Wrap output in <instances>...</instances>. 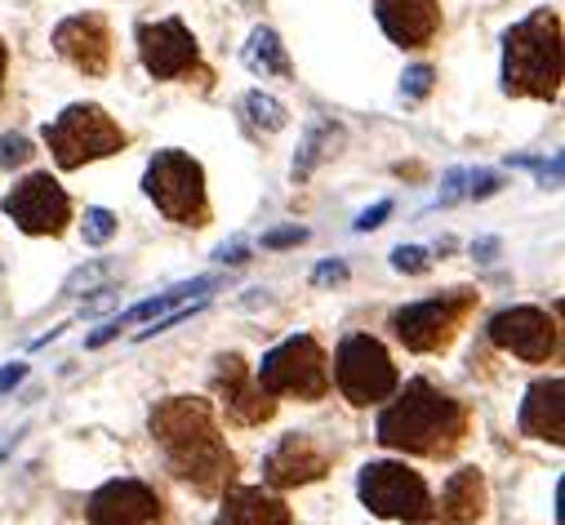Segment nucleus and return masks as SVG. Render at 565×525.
Masks as SVG:
<instances>
[{
  "mask_svg": "<svg viewBox=\"0 0 565 525\" xmlns=\"http://www.w3.org/2000/svg\"><path fill=\"white\" fill-rule=\"evenodd\" d=\"M432 80H437L432 67H410V72L401 76V93H405V99H428V93H432Z\"/></svg>",
  "mask_w": 565,
  "mask_h": 525,
  "instance_id": "29",
  "label": "nucleus"
},
{
  "mask_svg": "<svg viewBox=\"0 0 565 525\" xmlns=\"http://www.w3.org/2000/svg\"><path fill=\"white\" fill-rule=\"evenodd\" d=\"M494 250H499V241H481V246H477V254H481V259H490Z\"/></svg>",
  "mask_w": 565,
  "mask_h": 525,
  "instance_id": "40",
  "label": "nucleus"
},
{
  "mask_svg": "<svg viewBox=\"0 0 565 525\" xmlns=\"http://www.w3.org/2000/svg\"><path fill=\"white\" fill-rule=\"evenodd\" d=\"M432 516L445 525H473L486 516V476L477 467H459L450 472V482L441 490V503H432Z\"/></svg>",
  "mask_w": 565,
  "mask_h": 525,
  "instance_id": "21",
  "label": "nucleus"
},
{
  "mask_svg": "<svg viewBox=\"0 0 565 525\" xmlns=\"http://www.w3.org/2000/svg\"><path fill=\"white\" fill-rule=\"evenodd\" d=\"M246 116H250V121H254L259 129H267V134L286 129V121H290L286 103H280V99H272V93H263V89L246 93Z\"/></svg>",
  "mask_w": 565,
  "mask_h": 525,
  "instance_id": "24",
  "label": "nucleus"
},
{
  "mask_svg": "<svg viewBox=\"0 0 565 525\" xmlns=\"http://www.w3.org/2000/svg\"><path fill=\"white\" fill-rule=\"evenodd\" d=\"M112 276V263H89V267H76L67 280H63V295H80V290H93Z\"/></svg>",
  "mask_w": 565,
  "mask_h": 525,
  "instance_id": "27",
  "label": "nucleus"
},
{
  "mask_svg": "<svg viewBox=\"0 0 565 525\" xmlns=\"http://www.w3.org/2000/svg\"><path fill=\"white\" fill-rule=\"evenodd\" d=\"M54 50L85 76H103L112 63V32L103 14H72L54 32Z\"/></svg>",
  "mask_w": 565,
  "mask_h": 525,
  "instance_id": "15",
  "label": "nucleus"
},
{
  "mask_svg": "<svg viewBox=\"0 0 565 525\" xmlns=\"http://www.w3.org/2000/svg\"><path fill=\"white\" fill-rule=\"evenodd\" d=\"M138 59L156 80H178L187 72H201V50L183 18H161V23H138Z\"/></svg>",
  "mask_w": 565,
  "mask_h": 525,
  "instance_id": "12",
  "label": "nucleus"
},
{
  "mask_svg": "<svg viewBox=\"0 0 565 525\" xmlns=\"http://www.w3.org/2000/svg\"><path fill=\"white\" fill-rule=\"evenodd\" d=\"M467 197H477V201H486V197H494L499 192V174H490V170H477V174H467Z\"/></svg>",
  "mask_w": 565,
  "mask_h": 525,
  "instance_id": "31",
  "label": "nucleus"
},
{
  "mask_svg": "<svg viewBox=\"0 0 565 525\" xmlns=\"http://www.w3.org/2000/svg\"><path fill=\"white\" fill-rule=\"evenodd\" d=\"M214 392L227 410L231 423H241V427H259L276 414V401L254 384L250 378V365L231 352V357H218L214 361Z\"/></svg>",
  "mask_w": 565,
  "mask_h": 525,
  "instance_id": "14",
  "label": "nucleus"
},
{
  "mask_svg": "<svg viewBox=\"0 0 565 525\" xmlns=\"http://www.w3.org/2000/svg\"><path fill=\"white\" fill-rule=\"evenodd\" d=\"M218 525H294V512L263 486H231L223 495Z\"/></svg>",
  "mask_w": 565,
  "mask_h": 525,
  "instance_id": "20",
  "label": "nucleus"
},
{
  "mask_svg": "<svg viewBox=\"0 0 565 525\" xmlns=\"http://www.w3.org/2000/svg\"><path fill=\"white\" fill-rule=\"evenodd\" d=\"M312 280H316V285H339V280H348V263H339V259H335V263H321V267L312 272Z\"/></svg>",
  "mask_w": 565,
  "mask_h": 525,
  "instance_id": "32",
  "label": "nucleus"
},
{
  "mask_svg": "<svg viewBox=\"0 0 565 525\" xmlns=\"http://www.w3.org/2000/svg\"><path fill=\"white\" fill-rule=\"evenodd\" d=\"M152 437L165 450V463L178 482H187L197 495H223L231 486V459L227 441L218 437L214 405L201 397H170L152 410Z\"/></svg>",
  "mask_w": 565,
  "mask_h": 525,
  "instance_id": "1",
  "label": "nucleus"
},
{
  "mask_svg": "<svg viewBox=\"0 0 565 525\" xmlns=\"http://www.w3.org/2000/svg\"><path fill=\"white\" fill-rule=\"evenodd\" d=\"M392 267L418 276V272H428V267H432V254H428V250H418V246H397V250H392Z\"/></svg>",
  "mask_w": 565,
  "mask_h": 525,
  "instance_id": "28",
  "label": "nucleus"
},
{
  "mask_svg": "<svg viewBox=\"0 0 565 525\" xmlns=\"http://www.w3.org/2000/svg\"><path fill=\"white\" fill-rule=\"evenodd\" d=\"M214 259H218V263H227V267H241V263L250 259V250H246V246L237 241V246H223V250H218Z\"/></svg>",
  "mask_w": 565,
  "mask_h": 525,
  "instance_id": "36",
  "label": "nucleus"
},
{
  "mask_svg": "<svg viewBox=\"0 0 565 525\" xmlns=\"http://www.w3.org/2000/svg\"><path fill=\"white\" fill-rule=\"evenodd\" d=\"M490 343L522 357V361H552L556 348H561V334H556V321L543 312V308H503L490 325Z\"/></svg>",
  "mask_w": 565,
  "mask_h": 525,
  "instance_id": "11",
  "label": "nucleus"
},
{
  "mask_svg": "<svg viewBox=\"0 0 565 525\" xmlns=\"http://www.w3.org/2000/svg\"><path fill=\"white\" fill-rule=\"evenodd\" d=\"M307 241V227H276V232H267L263 236V250H290V246H303Z\"/></svg>",
  "mask_w": 565,
  "mask_h": 525,
  "instance_id": "30",
  "label": "nucleus"
},
{
  "mask_svg": "<svg viewBox=\"0 0 565 525\" xmlns=\"http://www.w3.org/2000/svg\"><path fill=\"white\" fill-rule=\"evenodd\" d=\"M343 142H348L343 125H335V121H312L307 134H303V142H299V157H294L290 178H294V183H307V178L316 174V165H325L329 157H339Z\"/></svg>",
  "mask_w": 565,
  "mask_h": 525,
  "instance_id": "22",
  "label": "nucleus"
},
{
  "mask_svg": "<svg viewBox=\"0 0 565 525\" xmlns=\"http://www.w3.org/2000/svg\"><path fill=\"white\" fill-rule=\"evenodd\" d=\"M161 516V495L148 482L134 476H116V482L99 486L85 503L89 525H152Z\"/></svg>",
  "mask_w": 565,
  "mask_h": 525,
  "instance_id": "13",
  "label": "nucleus"
},
{
  "mask_svg": "<svg viewBox=\"0 0 565 525\" xmlns=\"http://www.w3.org/2000/svg\"><path fill=\"white\" fill-rule=\"evenodd\" d=\"M503 89L552 103L561 93V14L535 10L503 36Z\"/></svg>",
  "mask_w": 565,
  "mask_h": 525,
  "instance_id": "3",
  "label": "nucleus"
},
{
  "mask_svg": "<svg viewBox=\"0 0 565 525\" xmlns=\"http://www.w3.org/2000/svg\"><path fill=\"white\" fill-rule=\"evenodd\" d=\"M27 378V365L23 361H14V365H0V392H10V388H18Z\"/></svg>",
  "mask_w": 565,
  "mask_h": 525,
  "instance_id": "35",
  "label": "nucleus"
},
{
  "mask_svg": "<svg viewBox=\"0 0 565 525\" xmlns=\"http://www.w3.org/2000/svg\"><path fill=\"white\" fill-rule=\"evenodd\" d=\"M45 142H50L59 170H80L85 161L125 152V129L99 103H72L63 116L45 125Z\"/></svg>",
  "mask_w": 565,
  "mask_h": 525,
  "instance_id": "5",
  "label": "nucleus"
},
{
  "mask_svg": "<svg viewBox=\"0 0 565 525\" xmlns=\"http://www.w3.org/2000/svg\"><path fill=\"white\" fill-rule=\"evenodd\" d=\"M210 290H218V276H197V280H183V285H174V290H165V295H156V299L134 303L129 312H121V316H116V321H108L103 329H93L89 339H85V348H103V343L121 339V329H134V325H143V321H156V316H165V312L183 308V303L192 299V295H210Z\"/></svg>",
  "mask_w": 565,
  "mask_h": 525,
  "instance_id": "18",
  "label": "nucleus"
},
{
  "mask_svg": "<svg viewBox=\"0 0 565 525\" xmlns=\"http://www.w3.org/2000/svg\"><path fill=\"white\" fill-rule=\"evenodd\" d=\"M388 214H392V201H379L374 210H365V214L356 218V232H374V227H379V223H384Z\"/></svg>",
  "mask_w": 565,
  "mask_h": 525,
  "instance_id": "34",
  "label": "nucleus"
},
{
  "mask_svg": "<svg viewBox=\"0 0 565 525\" xmlns=\"http://www.w3.org/2000/svg\"><path fill=\"white\" fill-rule=\"evenodd\" d=\"M335 384H339L348 405H374V401H388L401 378H397V365L379 339L348 334L339 343V357H335Z\"/></svg>",
  "mask_w": 565,
  "mask_h": 525,
  "instance_id": "8",
  "label": "nucleus"
},
{
  "mask_svg": "<svg viewBox=\"0 0 565 525\" xmlns=\"http://www.w3.org/2000/svg\"><path fill=\"white\" fill-rule=\"evenodd\" d=\"M516 423H522L526 437L548 441V446H561V441H565V378H561V374L539 378V384L526 392Z\"/></svg>",
  "mask_w": 565,
  "mask_h": 525,
  "instance_id": "19",
  "label": "nucleus"
},
{
  "mask_svg": "<svg viewBox=\"0 0 565 525\" xmlns=\"http://www.w3.org/2000/svg\"><path fill=\"white\" fill-rule=\"evenodd\" d=\"M112 236H116L112 210H85V246H108Z\"/></svg>",
  "mask_w": 565,
  "mask_h": 525,
  "instance_id": "25",
  "label": "nucleus"
},
{
  "mask_svg": "<svg viewBox=\"0 0 565 525\" xmlns=\"http://www.w3.org/2000/svg\"><path fill=\"white\" fill-rule=\"evenodd\" d=\"M32 157L36 152H32V138L27 134H5V138H0V170H18Z\"/></svg>",
  "mask_w": 565,
  "mask_h": 525,
  "instance_id": "26",
  "label": "nucleus"
},
{
  "mask_svg": "<svg viewBox=\"0 0 565 525\" xmlns=\"http://www.w3.org/2000/svg\"><path fill=\"white\" fill-rule=\"evenodd\" d=\"M112 303H116V290L108 285V290H99V299H89V303H85V316H99V312L112 308Z\"/></svg>",
  "mask_w": 565,
  "mask_h": 525,
  "instance_id": "37",
  "label": "nucleus"
},
{
  "mask_svg": "<svg viewBox=\"0 0 565 525\" xmlns=\"http://www.w3.org/2000/svg\"><path fill=\"white\" fill-rule=\"evenodd\" d=\"M374 14L388 40H397L401 50H423L441 32V5L437 0H374Z\"/></svg>",
  "mask_w": 565,
  "mask_h": 525,
  "instance_id": "17",
  "label": "nucleus"
},
{
  "mask_svg": "<svg viewBox=\"0 0 565 525\" xmlns=\"http://www.w3.org/2000/svg\"><path fill=\"white\" fill-rule=\"evenodd\" d=\"M379 441L401 454H450L467 433V410L450 392L432 388L428 378H410L405 392L379 414Z\"/></svg>",
  "mask_w": 565,
  "mask_h": 525,
  "instance_id": "2",
  "label": "nucleus"
},
{
  "mask_svg": "<svg viewBox=\"0 0 565 525\" xmlns=\"http://www.w3.org/2000/svg\"><path fill=\"white\" fill-rule=\"evenodd\" d=\"M5 63H10V54H5V40H0V89H5Z\"/></svg>",
  "mask_w": 565,
  "mask_h": 525,
  "instance_id": "39",
  "label": "nucleus"
},
{
  "mask_svg": "<svg viewBox=\"0 0 565 525\" xmlns=\"http://www.w3.org/2000/svg\"><path fill=\"white\" fill-rule=\"evenodd\" d=\"M356 495L374 516H384V521H410V525L437 521L428 482L405 463H365L361 476H356Z\"/></svg>",
  "mask_w": 565,
  "mask_h": 525,
  "instance_id": "7",
  "label": "nucleus"
},
{
  "mask_svg": "<svg viewBox=\"0 0 565 525\" xmlns=\"http://www.w3.org/2000/svg\"><path fill=\"white\" fill-rule=\"evenodd\" d=\"M477 295L473 290H450V295H432V299H418L392 312V334L410 348V352H441L459 321L473 312Z\"/></svg>",
  "mask_w": 565,
  "mask_h": 525,
  "instance_id": "9",
  "label": "nucleus"
},
{
  "mask_svg": "<svg viewBox=\"0 0 565 525\" xmlns=\"http://www.w3.org/2000/svg\"><path fill=\"white\" fill-rule=\"evenodd\" d=\"M246 67L254 76H290V59H286V45L272 27H254L250 45H246Z\"/></svg>",
  "mask_w": 565,
  "mask_h": 525,
  "instance_id": "23",
  "label": "nucleus"
},
{
  "mask_svg": "<svg viewBox=\"0 0 565 525\" xmlns=\"http://www.w3.org/2000/svg\"><path fill=\"white\" fill-rule=\"evenodd\" d=\"M329 472V450L316 446L307 433H290L280 437L276 450L263 459V482L276 490H290V486H312Z\"/></svg>",
  "mask_w": 565,
  "mask_h": 525,
  "instance_id": "16",
  "label": "nucleus"
},
{
  "mask_svg": "<svg viewBox=\"0 0 565 525\" xmlns=\"http://www.w3.org/2000/svg\"><path fill=\"white\" fill-rule=\"evenodd\" d=\"M254 384L267 392V397H299V401H321L329 392V361H325V348L312 339V334H294V339L276 343Z\"/></svg>",
  "mask_w": 565,
  "mask_h": 525,
  "instance_id": "6",
  "label": "nucleus"
},
{
  "mask_svg": "<svg viewBox=\"0 0 565 525\" xmlns=\"http://www.w3.org/2000/svg\"><path fill=\"white\" fill-rule=\"evenodd\" d=\"M463 183H467V174H463V170H450V174H445V187H441V205H454V201L463 197Z\"/></svg>",
  "mask_w": 565,
  "mask_h": 525,
  "instance_id": "33",
  "label": "nucleus"
},
{
  "mask_svg": "<svg viewBox=\"0 0 565 525\" xmlns=\"http://www.w3.org/2000/svg\"><path fill=\"white\" fill-rule=\"evenodd\" d=\"M18 437H23V433H0V463H5V459L14 454V446H18Z\"/></svg>",
  "mask_w": 565,
  "mask_h": 525,
  "instance_id": "38",
  "label": "nucleus"
},
{
  "mask_svg": "<svg viewBox=\"0 0 565 525\" xmlns=\"http://www.w3.org/2000/svg\"><path fill=\"white\" fill-rule=\"evenodd\" d=\"M0 205L27 236H63V227L72 223V197L50 174H27L23 183H14V192H5Z\"/></svg>",
  "mask_w": 565,
  "mask_h": 525,
  "instance_id": "10",
  "label": "nucleus"
},
{
  "mask_svg": "<svg viewBox=\"0 0 565 525\" xmlns=\"http://www.w3.org/2000/svg\"><path fill=\"white\" fill-rule=\"evenodd\" d=\"M143 192L152 197V205L183 227H205L210 223V197H205V170L201 161H192L187 152L170 148L156 152L148 174H143Z\"/></svg>",
  "mask_w": 565,
  "mask_h": 525,
  "instance_id": "4",
  "label": "nucleus"
}]
</instances>
